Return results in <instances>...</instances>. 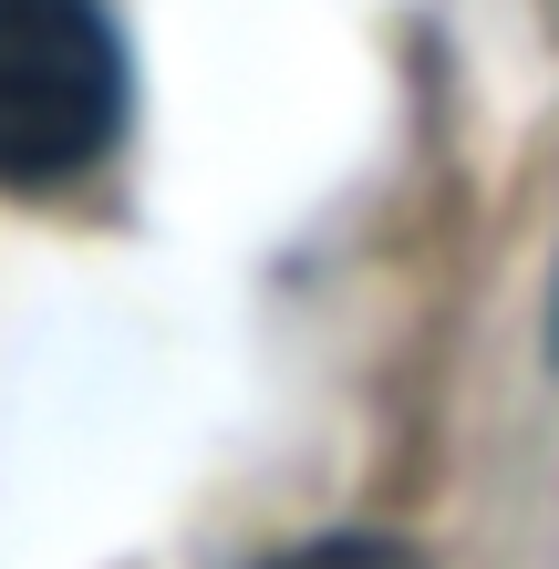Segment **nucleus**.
<instances>
[{
    "mask_svg": "<svg viewBox=\"0 0 559 569\" xmlns=\"http://www.w3.org/2000/svg\"><path fill=\"white\" fill-rule=\"evenodd\" d=\"M136 73L104 0H0V187L52 197L124 146Z\"/></svg>",
    "mask_w": 559,
    "mask_h": 569,
    "instance_id": "1",
    "label": "nucleus"
},
{
    "mask_svg": "<svg viewBox=\"0 0 559 569\" xmlns=\"http://www.w3.org/2000/svg\"><path fill=\"white\" fill-rule=\"evenodd\" d=\"M270 569H425L405 539H373V528H332V539H301V549H280Z\"/></svg>",
    "mask_w": 559,
    "mask_h": 569,
    "instance_id": "2",
    "label": "nucleus"
}]
</instances>
